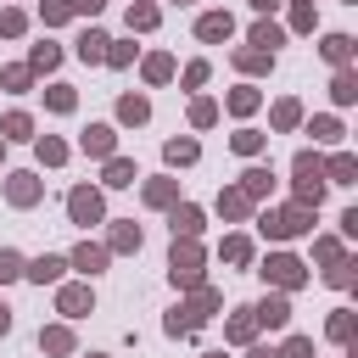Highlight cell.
I'll use <instances>...</instances> for the list:
<instances>
[{"label":"cell","mask_w":358,"mask_h":358,"mask_svg":"<svg viewBox=\"0 0 358 358\" xmlns=\"http://www.w3.org/2000/svg\"><path fill=\"white\" fill-rule=\"evenodd\" d=\"M168 162H196V140H173L168 145Z\"/></svg>","instance_id":"d6986e66"},{"label":"cell","mask_w":358,"mask_h":358,"mask_svg":"<svg viewBox=\"0 0 358 358\" xmlns=\"http://www.w3.org/2000/svg\"><path fill=\"white\" fill-rule=\"evenodd\" d=\"M67 6H73V11H90V17L101 11V0H67Z\"/></svg>","instance_id":"8d00e7d4"},{"label":"cell","mask_w":358,"mask_h":358,"mask_svg":"<svg viewBox=\"0 0 358 358\" xmlns=\"http://www.w3.org/2000/svg\"><path fill=\"white\" fill-rule=\"evenodd\" d=\"M263 280H280V285H296V280H302V263H296V257H274V263L263 268Z\"/></svg>","instance_id":"277c9868"},{"label":"cell","mask_w":358,"mask_h":358,"mask_svg":"<svg viewBox=\"0 0 358 358\" xmlns=\"http://www.w3.org/2000/svg\"><path fill=\"white\" fill-rule=\"evenodd\" d=\"M62 268H67V263H62V257H34V263H28V268H22V274H28V280H39V285H45V280H62Z\"/></svg>","instance_id":"52a82bcc"},{"label":"cell","mask_w":358,"mask_h":358,"mask_svg":"<svg viewBox=\"0 0 358 358\" xmlns=\"http://www.w3.org/2000/svg\"><path fill=\"white\" fill-rule=\"evenodd\" d=\"M263 190H268V168H252V173H246V190H241V196H263Z\"/></svg>","instance_id":"44dd1931"},{"label":"cell","mask_w":358,"mask_h":358,"mask_svg":"<svg viewBox=\"0 0 358 358\" xmlns=\"http://www.w3.org/2000/svg\"><path fill=\"white\" fill-rule=\"evenodd\" d=\"M352 173H358V162H352V157H336V162H330V179H336V185H347Z\"/></svg>","instance_id":"ffe728a7"},{"label":"cell","mask_w":358,"mask_h":358,"mask_svg":"<svg viewBox=\"0 0 358 358\" xmlns=\"http://www.w3.org/2000/svg\"><path fill=\"white\" fill-rule=\"evenodd\" d=\"M39 157H45V162H62V157H67V151H62V145H56V140H39Z\"/></svg>","instance_id":"d590c367"},{"label":"cell","mask_w":358,"mask_h":358,"mask_svg":"<svg viewBox=\"0 0 358 358\" xmlns=\"http://www.w3.org/2000/svg\"><path fill=\"white\" fill-rule=\"evenodd\" d=\"M280 358H313V341H302V336H296V341H285V352H280Z\"/></svg>","instance_id":"f546056e"},{"label":"cell","mask_w":358,"mask_h":358,"mask_svg":"<svg viewBox=\"0 0 358 358\" xmlns=\"http://www.w3.org/2000/svg\"><path fill=\"white\" fill-rule=\"evenodd\" d=\"M257 145H263V134H252V129H241V134H235V151H257Z\"/></svg>","instance_id":"1f68e13d"},{"label":"cell","mask_w":358,"mask_h":358,"mask_svg":"<svg viewBox=\"0 0 358 358\" xmlns=\"http://www.w3.org/2000/svg\"><path fill=\"white\" fill-rule=\"evenodd\" d=\"M6 330H11V308L0 302V336H6Z\"/></svg>","instance_id":"74e56055"},{"label":"cell","mask_w":358,"mask_h":358,"mask_svg":"<svg viewBox=\"0 0 358 358\" xmlns=\"http://www.w3.org/2000/svg\"><path fill=\"white\" fill-rule=\"evenodd\" d=\"M101 263H106V252H101V246H90V241H84V246L73 252V268H84V274H95Z\"/></svg>","instance_id":"8fae6325"},{"label":"cell","mask_w":358,"mask_h":358,"mask_svg":"<svg viewBox=\"0 0 358 358\" xmlns=\"http://www.w3.org/2000/svg\"><path fill=\"white\" fill-rule=\"evenodd\" d=\"M117 117H123V123H145V101H140V95H123Z\"/></svg>","instance_id":"2e32d148"},{"label":"cell","mask_w":358,"mask_h":358,"mask_svg":"<svg viewBox=\"0 0 358 358\" xmlns=\"http://www.w3.org/2000/svg\"><path fill=\"white\" fill-rule=\"evenodd\" d=\"M112 246H117V252H140V229H134V224H123V229L112 235Z\"/></svg>","instance_id":"ac0fdd59"},{"label":"cell","mask_w":358,"mask_h":358,"mask_svg":"<svg viewBox=\"0 0 358 358\" xmlns=\"http://www.w3.org/2000/svg\"><path fill=\"white\" fill-rule=\"evenodd\" d=\"M218 207H224L229 218H241V213H246V196H241V190H224V196H218Z\"/></svg>","instance_id":"7402d4cb"},{"label":"cell","mask_w":358,"mask_h":358,"mask_svg":"<svg viewBox=\"0 0 358 358\" xmlns=\"http://www.w3.org/2000/svg\"><path fill=\"white\" fill-rule=\"evenodd\" d=\"M17 274H22V257H17V252H6V246H0V280H17Z\"/></svg>","instance_id":"cb8c5ba5"},{"label":"cell","mask_w":358,"mask_h":358,"mask_svg":"<svg viewBox=\"0 0 358 358\" xmlns=\"http://www.w3.org/2000/svg\"><path fill=\"white\" fill-rule=\"evenodd\" d=\"M213 358H224V352H213Z\"/></svg>","instance_id":"60d3db41"},{"label":"cell","mask_w":358,"mask_h":358,"mask_svg":"<svg viewBox=\"0 0 358 358\" xmlns=\"http://www.w3.org/2000/svg\"><path fill=\"white\" fill-rule=\"evenodd\" d=\"M6 140H28V117H22V112L6 117Z\"/></svg>","instance_id":"4316f807"},{"label":"cell","mask_w":358,"mask_h":358,"mask_svg":"<svg viewBox=\"0 0 358 358\" xmlns=\"http://www.w3.org/2000/svg\"><path fill=\"white\" fill-rule=\"evenodd\" d=\"M34 67H56V45H39L34 50Z\"/></svg>","instance_id":"836d02e7"},{"label":"cell","mask_w":358,"mask_h":358,"mask_svg":"<svg viewBox=\"0 0 358 358\" xmlns=\"http://www.w3.org/2000/svg\"><path fill=\"white\" fill-rule=\"evenodd\" d=\"M145 201H151V207H168V201H173V185H168V179H151V185H145Z\"/></svg>","instance_id":"e0dca14e"},{"label":"cell","mask_w":358,"mask_h":358,"mask_svg":"<svg viewBox=\"0 0 358 358\" xmlns=\"http://www.w3.org/2000/svg\"><path fill=\"white\" fill-rule=\"evenodd\" d=\"M246 252H252V246H246L241 235H235V241H224V257H229V263H246Z\"/></svg>","instance_id":"f1b7e54d"},{"label":"cell","mask_w":358,"mask_h":358,"mask_svg":"<svg viewBox=\"0 0 358 358\" xmlns=\"http://www.w3.org/2000/svg\"><path fill=\"white\" fill-rule=\"evenodd\" d=\"M67 213H73V224H101V196H95L90 185H78V190L67 196Z\"/></svg>","instance_id":"6da1fadb"},{"label":"cell","mask_w":358,"mask_h":358,"mask_svg":"<svg viewBox=\"0 0 358 358\" xmlns=\"http://www.w3.org/2000/svg\"><path fill=\"white\" fill-rule=\"evenodd\" d=\"M151 22H157V6H134L129 11V28H151Z\"/></svg>","instance_id":"d4e9b609"},{"label":"cell","mask_w":358,"mask_h":358,"mask_svg":"<svg viewBox=\"0 0 358 358\" xmlns=\"http://www.w3.org/2000/svg\"><path fill=\"white\" fill-rule=\"evenodd\" d=\"M84 308H90V291H84V285H67V291H62V313H67V319H78Z\"/></svg>","instance_id":"7c38bea8"},{"label":"cell","mask_w":358,"mask_h":358,"mask_svg":"<svg viewBox=\"0 0 358 358\" xmlns=\"http://www.w3.org/2000/svg\"><path fill=\"white\" fill-rule=\"evenodd\" d=\"M39 341H45V347H50V352H67V347H73V336H67V330H45V336H39Z\"/></svg>","instance_id":"83f0119b"},{"label":"cell","mask_w":358,"mask_h":358,"mask_svg":"<svg viewBox=\"0 0 358 358\" xmlns=\"http://www.w3.org/2000/svg\"><path fill=\"white\" fill-rule=\"evenodd\" d=\"M324 56H330V62H347V56H352V39H347V34H330V39H324Z\"/></svg>","instance_id":"9a60e30c"},{"label":"cell","mask_w":358,"mask_h":358,"mask_svg":"<svg viewBox=\"0 0 358 358\" xmlns=\"http://www.w3.org/2000/svg\"><path fill=\"white\" fill-rule=\"evenodd\" d=\"M252 324H257V319H252V308H241V313H235V324H229V336H235V341H246V336H252Z\"/></svg>","instance_id":"603a6c76"},{"label":"cell","mask_w":358,"mask_h":358,"mask_svg":"<svg viewBox=\"0 0 358 358\" xmlns=\"http://www.w3.org/2000/svg\"><path fill=\"white\" fill-rule=\"evenodd\" d=\"M84 151H90V157H106V151H112V129H106V123H95V129L84 134Z\"/></svg>","instance_id":"9c48e42d"},{"label":"cell","mask_w":358,"mask_h":358,"mask_svg":"<svg viewBox=\"0 0 358 358\" xmlns=\"http://www.w3.org/2000/svg\"><path fill=\"white\" fill-rule=\"evenodd\" d=\"M196 263H201V257H196V246H190V241H185V246L173 241V280H179V285H196V274H201Z\"/></svg>","instance_id":"7a4b0ae2"},{"label":"cell","mask_w":358,"mask_h":358,"mask_svg":"<svg viewBox=\"0 0 358 358\" xmlns=\"http://www.w3.org/2000/svg\"><path fill=\"white\" fill-rule=\"evenodd\" d=\"M50 106L56 112H73V90H50Z\"/></svg>","instance_id":"e575fe53"},{"label":"cell","mask_w":358,"mask_h":358,"mask_svg":"<svg viewBox=\"0 0 358 358\" xmlns=\"http://www.w3.org/2000/svg\"><path fill=\"white\" fill-rule=\"evenodd\" d=\"M106 185H134V162L112 157V162H106Z\"/></svg>","instance_id":"5bb4252c"},{"label":"cell","mask_w":358,"mask_h":358,"mask_svg":"<svg viewBox=\"0 0 358 358\" xmlns=\"http://www.w3.org/2000/svg\"><path fill=\"white\" fill-rule=\"evenodd\" d=\"M252 358H280V352H268V347H257V352H252Z\"/></svg>","instance_id":"ab89813d"},{"label":"cell","mask_w":358,"mask_h":358,"mask_svg":"<svg viewBox=\"0 0 358 358\" xmlns=\"http://www.w3.org/2000/svg\"><path fill=\"white\" fill-rule=\"evenodd\" d=\"M252 6H257V11H268V6H280V0H252Z\"/></svg>","instance_id":"f35d334b"},{"label":"cell","mask_w":358,"mask_h":358,"mask_svg":"<svg viewBox=\"0 0 358 358\" xmlns=\"http://www.w3.org/2000/svg\"><path fill=\"white\" fill-rule=\"evenodd\" d=\"M263 229H268V235H302V229H308V213H268Z\"/></svg>","instance_id":"3957f363"},{"label":"cell","mask_w":358,"mask_h":358,"mask_svg":"<svg viewBox=\"0 0 358 358\" xmlns=\"http://www.w3.org/2000/svg\"><path fill=\"white\" fill-rule=\"evenodd\" d=\"M201 229V213L196 207H173V235H196Z\"/></svg>","instance_id":"4fadbf2b"},{"label":"cell","mask_w":358,"mask_h":358,"mask_svg":"<svg viewBox=\"0 0 358 358\" xmlns=\"http://www.w3.org/2000/svg\"><path fill=\"white\" fill-rule=\"evenodd\" d=\"M229 28H235V22H229L224 11H207V17L196 22V34H201V39H229Z\"/></svg>","instance_id":"8992f818"},{"label":"cell","mask_w":358,"mask_h":358,"mask_svg":"<svg viewBox=\"0 0 358 358\" xmlns=\"http://www.w3.org/2000/svg\"><path fill=\"white\" fill-rule=\"evenodd\" d=\"M252 319H263V324H285L291 308H285V296H263V302L252 308Z\"/></svg>","instance_id":"5b68a950"},{"label":"cell","mask_w":358,"mask_h":358,"mask_svg":"<svg viewBox=\"0 0 358 358\" xmlns=\"http://www.w3.org/2000/svg\"><path fill=\"white\" fill-rule=\"evenodd\" d=\"M78 56H84V62H101V56H106V34H95V28L78 34Z\"/></svg>","instance_id":"ba28073f"},{"label":"cell","mask_w":358,"mask_h":358,"mask_svg":"<svg viewBox=\"0 0 358 358\" xmlns=\"http://www.w3.org/2000/svg\"><path fill=\"white\" fill-rule=\"evenodd\" d=\"M252 45H263V50H274V45H280V28H268V22H263V28H252Z\"/></svg>","instance_id":"484cf974"},{"label":"cell","mask_w":358,"mask_h":358,"mask_svg":"<svg viewBox=\"0 0 358 358\" xmlns=\"http://www.w3.org/2000/svg\"><path fill=\"white\" fill-rule=\"evenodd\" d=\"M67 11H73V6H67V0H45V22H62V17H67Z\"/></svg>","instance_id":"d6a6232c"},{"label":"cell","mask_w":358,"mask_h":358,"mask_svg":"<svg viewBox=\"0 0 358 358\" xmlns=\"http://www.w3.org/2000/svg\"><path fill=\"white\" fill-rule=\"evenodd\" d=\"M229 106H235V112H252V106H257V95H252V90H235V95H229Z\"/></svg>","instance_id":"4dcf8cb0"},{"label":"cell","mask_w":358,"mask_h":358,"mask_svg":"<svg viewBox=\"0 0 358 358\" xmlns=\"http://www.w3.org/2000/svg\"><path fill=\"white\" fill-rule=\"evenodd\" d=\"M34 196H39V185H34V173H11V201H17V207H28Z\"/></svg>","instance_id":"30bf717a"}]
</instances>
